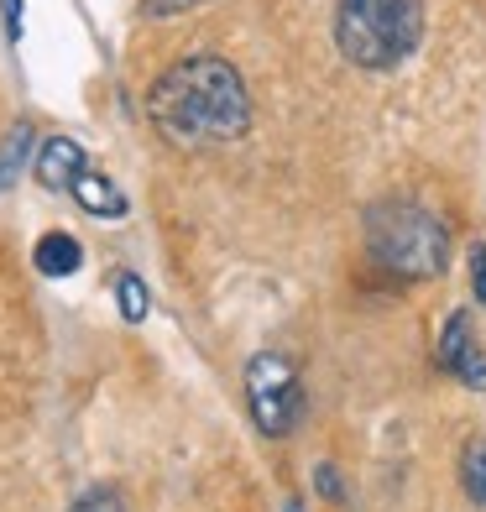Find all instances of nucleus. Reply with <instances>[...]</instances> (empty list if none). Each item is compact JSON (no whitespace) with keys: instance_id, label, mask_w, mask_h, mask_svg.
I'll return each instance as SVG.
<instances>
[{"instance_id":"nucleus-7","label":"nucleus","mask_w":486,"mask_h":512,"mask_svg":"<svg viewBox=\"0 0 486 512\" xmlns=\"http://www.w3.org/2000/svg\"><path fill=\"white\" fill-rule=\"evenodd\" d=\"M68 199H74L84 215H95V220H126V194H121V183H110L95 162L74 178V189H68Z\"/></svg>"},{"instance_id":"nucleus-1","label":"nucleus","mask_w":486,"mask_h":512,"mask_svg":"<svg viewBox=\"0 0 486 512\" xmlns=\"http://www.w3.org/2000/svg\"><path fill=\"white\" fill-rule=\"evenodd\" d=\"M251 89L241 68L220 53H194L168 63L147 89V121L157 126L162 142L183 152L199 147H230L251 131Z\"/></svg>"},{"instance_id":"nucleus-15","label":"nucleus","mask_w":486,"mask_h":512,"mask_svg":"<svg viewBox=\"0 0 486 512\" xmlns=\"http://www.w3.org/2000/svg\"><path fill=\"white\" fill-rule=\"evenodd\" d=\"M314 486H319V492L330 497V502H345V486H340V471H335V465H319V471H314Z\"/></svg>"},{"instance_id":"nucleus-17","label":"nucleus","mask_w":486,"mask_h":512,"mask_svg":"<svg viewBox=\"0 0 486 512\" xmlns=\"http://www.w3.org/2000/svg\"><path fill=\"white\" fill-rule=\"evenodd\" d=\"M283 512H304V507H298V502H288V507H283Z\"/></svg>"},{"instance_id":"nucleus-4","label":"nucleus","mask_w":486,"mask_h":512,"mask_svg":"<svg viewBox=\"0 0 486 512\" xmlns=\"http://www.w3.org/2000/svg\"><path fill=\"white\" fill-rule=\"evenodd\" d=\"M246 408H251V424L267 439H288L304 429L309 398H304V382H298V366L283 351H257L246 361Z\"/></svg>"},{"instance_id":"nucleus-13","label":"nucleus","mask_w":486,"mask_h":512,"mask_svg":"<svg viewBox=\"0 0 486 512\" xmlns=\"http://www.w3.org/2000/svg\"><path fill=\"white\" fill-rule=\"evenodd\" d=\"M199 6H215V0H142V16L147 21H168V16H189Z\"/></svg>"},{"instance_id":"nucleus-12","label":"nucleus","mask_w":486,"mask_h":512,"mask_svg":"<svg viewBox=\"0 0 486 512\" xmlns=\"http://www.w3.org/2000/svg\"><path fill=\"white\" fill-rule=\"evenodd\" d=\"M68 512H126V502H121L115 486H89V492L74 497V507H68Z\"/></svg>"},{"instance_id":"nucleus-10","label":"nucleus","mask_w":486,"mask_h":512,"mask_svg":"<svg viewBox=\"0 0 486 512\" xmlns=\"http://www.w3.org/2000/svg\"><path fill=\"white\" fill-rule=\"evenodd\" d=\"M110 293H115V309H121L126 324H147V314H152V293H147L142 277H136V272H115V277H110Z\"/></svg>"},{"instance_id":"nucleus-2","label":"nucleus","mask_w":486,"mask_h":512,"mask_svg":"<svg viewBox=\"0 0 486 512\" xmlns=\"http://www.w3.org/2000/svg\"><path fill=\"white\" fill-rule=\"evenodd\" d=\"M361 241L392 283H434L450 267V225L419 199H377L361 215Z\"/></svg>"},{"instance_id":"nucleus-9","label":"nucleus","mask_w":486,"mask_h":512,"mask_svg":"<svg viewBox=\"0 0 486 512\" xmlns=\"http://www.w3.org/2000/svg\"><path fill=\"white\" fill-rule=\"evenodd\" d=\"M32 142H37V126L32 121H16L6 136H0V194L21 178V168L32 162Z\"/></svg>"},{"instance_id":"nucleus-6","label":"nucleus","mask_w":486,"mask_h":512,"mask_svg":"<svg viewBox=\"0 0 486 512\" xmlns=\"http://www.w3.org/2000/svg\"><path fill=\"white\" fill-rule=\"evenodd\" d=\"M84 168H89V152H84V142H74V136H48L32 157V178L48 194H68Z\"/></svg>"},{"instance_id":"nucleus-5","label":"nucleus","mask_w":486,"mask_h":512,"mask_svg":"<svg viewBox=\"0 0 486 512\" xmlns=\"http://www.w3.org/2000/svg\"><path fill=\"white\" fill-rule=\"evenodd\" d=\"M434 361H439V371H445V377H455L460 387L486 392V351H481V340H476L471 309L445 314V324H439V340H434Z\"/></svg>"},{"instance_id":"nucleus-11","label":"nucleus","mask_w":486,"mask_h":512,"mask_svg":"<svg viewBox=\"0 0 486 512\" xmlns=\"http://www.w3.org/2000/svg\"><path fill=\"white\" fill-rule=\"evenodd\" d=\"M460 486H466V497L486 507V439H476V445H466V455H460Z\"/></svg>"},{"instance_id":"nucleus-16","label":"nucleus","mask_w":486,"mask_h":512,"mask_svg":"<svg viewBox=\"0 0 486 512\" xmlns=\"http://www.w3.org/2000/svg\"><path fill=\"white\" fill-rule=\"evenodd\" d=\"M0 21H6V42H21V0H0Z\"/></svg>"},{"instance_id":"nucleus-8","label":"nucleus","mask_w":486,"mask_h":512,"mask_svg":"<svg viewBox=\"0 0 486 512\" xmlns=\"http://www.w3.org/2000/svg\"><path fill=\"white\" fill-rule=\"evenodd\" d=\"M32 267L42 277H53V283H63V277H74L84 267V241L68 236V230H48V236L32 246Z\"/></svg>"},{"instance_id":"nucleus-3","label":"nucleus","mask_w":486,"mask_h":512,"mask_svg":"<svg viewBox=\"0 0 486 512\" xmlns=\"http://www.w3.org/2000/svg\"><path fill=\"white\" fill-rule=\"evenodd\" d=\"M424 42V0H335V53L361 74H392Z\"/></svg>"},{"instance_id":"nucleus-14","label":"nucleus","mask_w":486,"mask_h":512,"mask_svg":"<svg viewBox=\"0 0 486 512\" xmlns=\"http://www.w3.org/2000/svg\"><path fill=\"white\" fill-rule=\"evenodd\" d=\"M466 267H471V293H476V304L486 309V241H471Z\"/></svg>"}]
</instances>
